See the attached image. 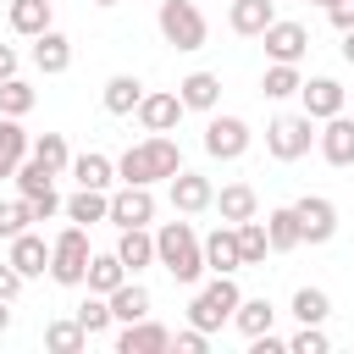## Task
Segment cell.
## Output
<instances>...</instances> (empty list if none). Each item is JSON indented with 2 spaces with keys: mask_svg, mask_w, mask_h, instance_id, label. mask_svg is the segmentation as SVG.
Wrapping results in <instances>:
<instances>
[{
  "mask_svg": "<svg viewBox=\"0 0 354 354\" xmlns=\"http://www.w3.org/2000/svg\"><path fill=\"white\" fill-rule=\"evenodd\" d=\"M155 266H166L171 282L194 288V282L205 277V238H199L188 221H166V227L155 232Z\"/></svg>",
  "mask_w": 354,
  "mask_h": 354,
  "instance_id": "obj_2",
  "label": "cell"
},
{
  "mask_svg": "<svg viewBox=\"0 0 354 354\" xmlns=\"http://www.w3.org/2000/svg\"><path fill=\"white\" fill-rule=\"evenodd\" d=\"M149 221H155V194L144 183H122L111 194V227L122 232V227H149Z\"/></svg>",
  "mask_w": 354,
  "mask_h": 354,
  "instance_id": "obj_10",
  "label": "cell"
},
{
  "mask_svg": "<svg viewBox=\"0 0 354 354\" xmlns=\"http://www.w3.org/2000/svg\"><path fill=\"white\" fill-rule=\"evenodd\" d=\"M50 6H55V0H11V6H6V22H11V33H22V39H39V33L50 28Z\"/></svg>",
  "mask_w": 354,
  "mask_h": 354,
  "instance_id": "obj_28",
  "label": "cell"
},
{
  "mask_svg": "<svg viewBox=\"0 0 354 354\" xmlns=\"http://www.w3.org/2000/svg\"><path fill=\"white\" fill-rule=\"evenodd\" d=\"M33 227V210H28V199H0V238L11 243L17 232H28Z\"/></svg>",
  "mask_w": 354,
  "mask_h": 354,
  "instance_id": "obj_40",
  "label": "cell"
},
{
  "mask_svg": "<svg viewBox=\"0 0 354 354\" xmlns=\"http://www.w3.org/2000/svg\"><path fill=\"white\" fill-rule=\"evenodd\" d=\"M205 271H221V277L243 271V249H238V227H232V221H221V227L205 238Z\"/></svg>",
  "mask_w": 354,
  "mask_h": 354,
  "instance_id": "obj_17",
  "label": "cell"
},
{
  "mask_svg": "<svg viewBox=\"0 0 354 354\" xmlns=\"http://www.w3.org/2000/svg\"><path fill=\"white\" fill-rule=\"evenodd\" d=\"M116 254H122V266L138 277L144 266H155V232H149V227H122V238H116Z\"/></svg>",
  "mask_w": 354,
  "mask_h": 354,
  "instance_id": "obj_26",
  "label": "cell"
},
{
  "mask_svg": "<svg viewBox=\"0 0 354 354\" xmlns=\"http://www.w3.org/2000/svg\"><path fill=\"white\" fill-rule=\"evenodd\" d=\"M183 111H188V105H183V94H177V88H149V94L138 100V111H133V116H138V127H144V133H171V127L183 122Z\"/></svg>",
  "mask_w": 354,
  "mask_h": 354,
  "instance_id": "obj_9",
  "label": "cell"
},
{
  "mask_svg": "<svg viewBox=\"0 0 354 354\" xmlns=\"http://www.w3.org/2000/svg\"><path fill=\"white\" fill-rule=\"evenodd\" d=\"M271 321H277V304H271V299H243V304L232 310V326H238L243 337H260V332H271Z\"/></svg>",
  "mask_w": 354,
  "mask_h": 354,
  "instance_id": "obj_34",
  "label": "cell"
},
{
  "mask_svg": "<svg viewBox=\"0 0 354 354\" xmlns=\"http://www.w3.org/2000/svg\"><path fill=\"white\" fill-rule=\"evenodd\" d=\"M249 354H288V337H277V332H260V337H249Z\"/></svg>",
  "mask_w": 354,
  "mask_h": 354,
  "instance_id": "obj_45",
  "label": "cell"
},
{
  "mask_svg": "<svg viewBox=\"0 0 354 354\" xmlns=\"http://www.w3.org/2000/svg\"><path fill=\"white\" fill-rule=\"evenodd\" d=\"M299 100H304V116H315V122H326V116H337L343 111V83L337 77H304V88H299Z\"/></svg>",
  "mask_w": 354,
  "mask_h": 354,
  "instance_id": "obj_18",
  "label": "cell"
},
{
  "mask_svg": "<svg viewBox=\"0 0 354 354\" xmlns=\"http://www.w3.org/2000/svg\"><path fill=\"white\" fill-rule=\"evenodd\" d=\"M11 326V299H0V332Z\"/></svg>",
  "mask_w": 354,
  "mask_h": 354,
  "instance_id": "obj_48",
  "label": "cell"
},
{
  "mask_svg": "<svg viewBox=\"0 0 354 354\" xmlns=\"http://www.w3.org/2000/svg\"><path fill=\"white\" fill-rule=\"evenodd\" d=\"M260 88H266V100H293V94L304 88L299 61H271V66H266V77H260Z\"/></svg>",
  "mask_w": 354,
  "mask_h": 354,
  "instance_id": "obj_33",
  "label": "cell"
},
{
  "mask_svg": "<svg viewBox=\"0 0 354 354\" xmlns=\"http://www.w3.org/2000/svg\"><path fill=\"white\" fill-rule=\"evenodd\" d=\"M28 155H33L39 166H50L55 177H61V171H72V149H66V138H61V133H39Z\"/></svg>",
  "mask_w": 354,
  "mask_h": 354,
  "instance_id": "obj_35",
  "label": "cell"
},
{
  "mask_svg": "<svg viewBox=\"0 0 354 354\" xmlns=\"http://www.w3.org/2000/svg\"><path fill=\"white\" fill-rule=\"evenodd\" d=\"M88 227H61L55 232V243H50V282H61V288H83V277H88Z\"/></svg>",
  "mask_w": 354,
  "mask_h": 354,
  "instance_id": "obj_5",
  "label": "cell"
},
{
  "mask_svg": "<svg viewBox=\"0 0 354 354\" xmlns=\"http://www.w3.org/2000/svg\"><path fill=\"white\" fill-rule=\"evenodd\" d=\"M332 343H326V332L321 326H299L293 337H288V354H326Z\"/></svg>",
  "mask_w": 354,
  "mask_h": 354,
  "instance_id": "obj_41",
  "label": "cell"
},
{
  "mask_svg": "<svg viewBox=\"0 0 354 354\" xmlns=\"http://www.w3.org/2000/svg\"><path fill=\"white\" fill-rule=\"evenodd\" d=\"M216 210H221V221H249V216H260V194L249 188V183H227L221 194H216Z\"/></svg>",
  "mask_w": 354,
  "mask_h": 354,
  "instance_id": "obj_30",
  "label": "cell"
},
{
  "mask_svg": "<svg viewBox=\"0 0 354 354\" xmlns=\"http://www.w3.org/2000/svg\"><path fill=\"white\" fill-rule=\"evenodd\" d=\"M171 348H177V354H210V332H199V326L171 332Z\"/></svg>",
  "mask_w": 354,
  "mask_h": 354,
  "instance_id": "obj_42",
  "label": "cell"
},
{
  "mask_svg": "<svg viewBox=\"0 0 354 354\" xmlns=\"http://www.w3.org/2000/svg\"><path fill=\"white\" fill-rule=\"evenodd\" d=\"M288 310H293V321H299V326H321V321L332 315V299H326L321 288H299Z\"/></svg>",
  "mask_w": 354,
  "mask_h": 354,
  "instance_id": "obj_37",
  "label": "cell"
},
{
  "mask_svg": "<svg viewBox=\"0 0 354 354\" xmlns=\"http://www.w3.org/2000/svg\"><path fill=\"white\" fill-rule=\"evenodd\" d=\"M266 232H271V254H288V249L304 243V227H299V210H293V205L266 210Z\"/></svg>",
  "mask_w": 354,
  "mask_h": 354,
  "instance_id": "obj_25",
  "label": "cell"
},
{
  "mask_svg": "<svg viewBox=\"0 0 354 354\" xmlns=\"http://www.w3.org/2000/svg\"><path fill=\"white\" fill-rule=\"evenodd\" d=\"M33 66H39L44 77H61V72L72 66V39L55 33V28H44V33L33 39Z\"/></svg>",
  "mask_w": 354,
  "mask_h": 354,
  "instance_id": "obj_21",
  "label": "cell"
},
{
  "mask_svg": "<svg viewBox=\"0 0 354 354\" xmlns=\"http://www.w3.org/2000/svg\"><path fill=\"white\" fill-rule=\"evenodd\" d=\"M326 22H332L337 33H348V28H354V0H332V6H326Z\"/></svg>",
  "mask_w": 354,
  "mask_h": 354,
  "instance_id": "obj_43",
  "label": "cell"
},
{
  "mask_svg": "<svg viewBox=\"0 0 354 354\" xmlns=\"http://www.w3.org/2000/svg\"><path fill=\"white\" fill-rule=\"evenodd\" d=\"M249 144H254V133H249L243 116H221V111H210V122H205V155H210V160H243Z\"/></svg>",
  "mask_w": 354,
  "mask_h": 354,
  "instance_id": "obj_8",
  "label": "cell"
},
{
  "mask_svg": "<svg viewBox=\"0 0 354 354\" xmlns=\"http://www.w3.org/2000/svg\"><path fill=\"white\" fill-rule=\"evenodd\" d=\"M315 6H332V0H315Z\"/></svg>",
  "mask_w": 354,
  "mask_h": 354,
  "instance_id": "obj_50",
  "label": "cell"
},
{
  "mask_svg": "<svg viewBox=\"0 0 354 354\" xmlns=\"http://www.w3.org/2000/svg\"><path fill=\"white\" fill-rule=\"evenodd\" d=\"M44 348H50V354H83V348H88V332H83V321H77V315H61V321H50V326H44Z\"/></svg>",
  "mask_w": 354,
  "mask_h": 354,
  "instance_id": "obj_32",
  "label": "cell"
},
{
  "mask_svg": "<svg viewBox=\"0 0 354 354\" xmlns=\"http://www.w3.org/2000/svg\"><path fill=\"white\" fill-rule=\"evenodd\" d=\"M216 205V188H210V177H199V171H177L171 177V210L177 216H199V210H210Z\"/></svg>",
  "mask_w": 354,
  "mask_h": 354,
  "instance_id": "obj_14",
  "label": "cell"
},
{
  "mask_svg": "<svg viewBox=\"0 0 354 354\" xmlns=\"http://www.w3.org/2000/svg\"><path fill=\"white\" fill-rule=\"evenodd\" d=\"M177 171H183V149H177L171 133H149L144 144H133V149L116 160V177H122V183H144V188L171 183Z\"/></svg>",
  "mask_w": 354,
  "mask_h": 354,
  "instance_id": "obj_1",
  "label": "cell"
},
{
  "mask_svg": "<svg viewBox=\"0 0 354 354\" xmlns=\"http://www.w3.org/2000/svg\"><path fill=\"white\" fill-rule=\"evenodd\" d=\"M22 282H28V277H22L11 260H0V299H17V293H22Z\"/></svg>",
  "mask_w": 354,
  "mask_h": 354,
  "instance_id": "obj_44",
  "label": "cell"
},
{
  "mask_svg": "<svg viewBox=\"0 0 354 354\" xmlns=\"http://www.w3.org/2000/svg\"><path fill=\"white\" fill-rule=\"evenodd\" d=\"M127 277H133V271H127L122 254L111 249V254H88V277H83V288H88V293H116Z\"/></svg>",
  "mask_w": 354,
  "mask_h": 354,
  "instance_id": "obj_27",
  "label": "cell"
},
{
  "mask_svg": "<svg viewBox=\"0 0 354 354\" xmlns=\"http://www.w3.org/2000/svg\"><path fill=\"white\" fill-rule=\"evenodd\" d=\"M72 315L83 321V332H88V337H100V332H111V326H116V315H111V299H105V293H88Z\"/></svg>",
  "mask_w": 354,
  "mask_h": 354,
  "instance_id": "obj_38",
  "label": "cell"
},
{
  "mask_svg": "<svg viewBox=\"0 0 354 354\" xmlns=\"http://www.w3.org/2000/svg\"><path fill=\"white\" fill-rule=\"evenodd\" d=\"M6 260L33 282V277H44V271H50V243H44L39 232H17V238H11V249H6Z\"/></svg>",
  "mask_w": 354,
  "mask_h": 354,
  "instance_id": "obj_20",
  "label": "cell"
},
{
  "mask_svg": "<svg viewBox=\"0 0 354 354\" xmlns=\"http://www.w3.org/2000/svg\"><path fill=\"white\" fill-rule=\"evenodd\" d=\"M155 28H160V39H166L171 50H199V44L210 39V22H205V11H199L194 0H160Z\"/></svg>",
  "mask_w": 354,
  "mask_h": 354,
  "instance_id": "obj_4",
  "label": "cell"
},
{
  "mask_svg": "<svg viewBox=\"0 0 354 354\" xmlns=\"http://www.w3.org/2000/svg\"><path fill=\"white\" fill-rule=\"evenodd\" d=\"M238 249H243V266H260V260L271 254V232H266V221H260V216L238 221Z\"/></svg>",
  "mask_w": 354,
  "mask_h": 354,
  "instance_id": "obj_36",
  "label": "cell"
},
{
  "mask_svg": "<svg viewBox=\"0 0 354 354\" xmlns=\"http://www.w3.org/2000/svg\"><path fill=\"white\" fill-rule=\"evenodd\" d=\"M277 22V0H227V28L238 39H260Z\"/></svg>",
  "mask_w": 354,
  "mask_h": 354,
  "instance_id": "obj_15",
  "label": "cell"
},
{
  "mask_svg": "<svg viewBox=\"0 0 354 354\" xmlns=\"http://www.w3.org/2000/svg\"><path fill=\"white\" fill-rule=\"evenodd\" d=\"M315 149H321V160L326 166H354V122L337 111V116H326L321 122V133H315Z\"/></svg>",
  "mask_w": 354,
  "mask_h": 354,
  "instance_id": "obj_13",
  "label": "cell"
},
{
  "mask_svg": "<svg viewBox=\"0 0 354 354\" xmlns=\"http://www.w3.org/2000/svg\"><path fill=\"white\" fill-rule=\"evenodd\" d=\"M260 44H266V55L271 61H304V50H310V33H304V22H271L266 33H260Z\"/></svg>",
  "mask_w": 354,
  "mask_h": 354,
  "instance_id": "obj_16",
  "label": "cell"
},
{
  "mask_svg": "<svg viewBox=\"0 0 354 354\" xmlns=\"http://www.w3.org/2000/svg\"><path fill=\"white\" fill-rule=\"evenodd\" d=\"M105 299H111V315H116V321H144V315H149V288H144L138 277H127V282H122L116 293H105Z\"/></svg>",
  "mask_w": 354,
  "mask_h": 354,
  "instance_id": "obj_31",
  "label": "cell"
},
{
  "mask_svg": "<svg viewBox=\"0 0 354 354\" xmlns=\"http://www.w3.org/2000/svg\"><path fill=\"white\" fill-rule=\"evenodd\" d=\"M28 149H33V138L22 133V116H0V177H17Z\"/></svg>",
  "mask_w": 354,
  "mask_h": 354,
  "instance_id": "obj_22",
  "label": "cell"
},
{
  "mask_svg": "<svg viewBox=\"0 0 354 354\" xmlns=\"http://www.w3.org/2000/svg\"><path fill=\"white\" fill-rule=\"evenodd\" d=\"M66 221H77V227L111 221V188H77V194L66 199Z\"/></svg>",
  "mask_w": 354,
  "mask_h": 354,
  "instance_id": "obj_24",
  "label": "cell"
},
{
  "mask_svg": "<svg viewBox=\"0 0 354 354\" xmlns=\"http://www.w3.org/2000/svg\"><path fill=\"white\" fill-rule=\"evenodd\" d=\"M293 210H299L304 243H332L337 238V205L326 194H304V199H293Z\"/></svg>",
  "mask_w": 354,
  "mask_h": 354,
  "instance_id": "obj_11",
  "label": "cell"
},
{
  "mask_svg": "<svg viewBox=\"0 0 354 354\" xmlns=\"http://www.w3.org/2000/svg\"><path fill=\"white\" fill-rule=\"evenodd\" d=\"M11 183H17V194L28 199L33 221H50L55 210H66V205H61V194H55V171H50V166H39L33 155L17 166V177H11Z\"/></svg>",
  "mask_w": 354,
  "mask_h": 354,
  "instance_id": "obj_7",
  "label": "cell"
},
{
  "mask_svg": "<svg viewBox=\"0 0 354 354\" xmlns=\"http://www.w3.org/2000/svg\"><path fill=\"white\" fill-rule=\"evenodd\" d=\"M33 105H39L33 83H22V77H6L0 83V116H28Z\"/></svg>",
  "mask_w": 354,
  "mask_h": 354,
  "instance_id": "obj_39",
  "label": "cell"
},
{
  "mask_svg": "<svg viewBox=\"0 0 354 354\" xmlns=\"http://www.w3.org/2000/svg\"><path fill=\"white\" fill-rule=\"evenodd\" d=\"M6 77H17V50H11V44H0V83H6Z\"/></svg>",
  "mask_w": 354,
  "mask_h": 354,
  "instance_id": "obj_46",
  "label": "cell"
},
{
  "mask_svg": "<svg viewBox=\"0 0 354 354\" xmlns=\"http://www.w3.org/2000/svg\"><path fill=\"white\" fill-rule=\"evenodd\" d=\"M177 94H183L188 111H205V116H210V111L221 105V77H216V72H188V77L177 83Z\"/></svg>",
  "mask_w": 354,
  "mask_h": 354,
  "instance_id": "obj_23",
  "label": "cell"
},
{
  "mask_svg": "<svg viewBox=\"0 0 354 354\" xmlns=\"http://www.w3.org/2000/svg\"><path fill=\"white\" fill-rule=\"evenodd\" d=\"M94 6H116V0H94Z\"/></svg>",
  "mask_w": 354,
  "mask_h": 354,
  "instance_id": "obj_49",
  "label": "cell"
},
{
  "mask_svg": "<svg viewBox=\"0 0 354 354\" xmlns=\"http://www.w3.org/2000/svg\"><path fill=\"white\" fill-rule=\"evenodd\" d=\"M144 94H149V88H144L133 72H111V77H105V88H100V105H105L111 116H133Z\"/></svg>",
  "mask_w": 354,
  "mask_h": 354,
  "instance_id": "obj_19",
  "label": "cell"
},
{
  "mask_svg": "<svg viewBox=\"0 0 354 354\" xmlns=\"http://www.w3.org/2000/svg\"><path fill=\"white\" fill-rule=\"evenodd\" d=\"M171 348V332L160 326V321H122V332H116V354H166Z\"/></svg>",
  "mask_w": 354,
  "mask_h": 354,
  "instance_id": "obj_12",
  "label": "cell"
},
{
  "mask_svg": "<svg viewBox=\"0 0 354 354\" xmlns=\"http://www.w3.org/2000/svg\"><path fill=\"white\" fill-rule=\"evenodd\" d=\"M343 61H348V66H354V28H348V33H343Z\"/></svg>",
  "mask_w": 354,
  "mask_h": 354,
  "instance_id": "obj_47",
  "label": "cell"
},
{
  "mask_svg": "<svg viewBox=\"0 0 354 354\" xmlns=\"http://www.w3.org/2000/svg\"><path fill=\"white\" fill-rule=\"evenodd\" d=\"M72 177H77V188H111L116 183V160L100 155V149H83V155H72Z\"/></svg>",
  "mask_w": 354,
  "mask_h": 354,
  "instance_id": "obj_29",
  "label": "cell"
},
{
  "mask_svg": "<svg viewBox=\"0 0 354 354\" xmlns=\"http://www.w3.org/2000/svg\"><path fill=\"white\" fill-rule=\"evenodd\" d=\"M238 304H243L238 282L216 271V282H205V288L188 299V326H199V332H221V326L232 321V310H238Z\"/></svg>",
  "mask_w": 354,
  "mask_h": 354,
  "instance_id": "obj_3",
  "label": "cell"
},
{
  "mask_svg": "<svg viewBox=\"0 0 354 354\" xmlns=\"http://www.w3.org/2000/svg\"><path fill=\"white\" fill-rule=\"evenodd\" d=\"M310 144H315V116L282 111V116L266 122V155H271V160H304Z\"/></svg>",
  "mask_w": 354,
  "mask_h": 354,
  "instance_id": "obj_6",
  "label": "cell"
}]
</instances>
